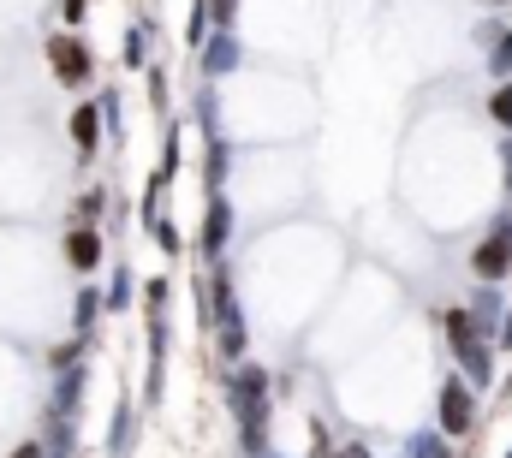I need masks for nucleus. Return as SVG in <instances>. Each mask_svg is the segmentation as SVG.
<instances>
[{"label":"nucleus","mask_w":512,"mask_h":458,"mask_svg":"<svg viewBox=\"0 0 512 458\" xmlns=\"http://www.w3.org/2000/svg\"><path fill=\"white\" fill-rule=\"evenodd\" d=\"M227 417L239 429V458H268V429H274V375L262 363H233L227 369Z\"/></svg>","instance_id":"1"},{"label":"nucleus","mask_w":512,"mask_h":458,"mask_svg":"<svg viewBox=\"0 0 512 458\" xmlns=\"http://www.w3.org/2000/svg\"><path fill=\"white\" fill-rule=\"evenodd\" d=\"M209 334H215V357H227V369L245 363L251 322H245V304H239V286H233V268L227 262L209 268Z\"/></svg>","instance_id":"2"},{"label":"nucleus","mask_w":512,"mask_h":458,"mask_svg":"<svg viewBox=\"0 0 512 458\" xmlns=\"http://www.w3.org/2000/svg\"><path fill=\"white\" fill-rule=\"evenodd\" d=\"M441 334H447V345H453L459 375H465L477 393H489V387H495V345L477 334V322H471L465 304H441Z\"/></svg>","instance_id":"3"},{"label":"nucleus","mask_w":512,"mask_h":458,"mask_svg":"<svg viewBox=\"0 0 512 458\" xmlns=\"http://www.w3.org/2000/svg\"><path fill=\"white\" fill-rule=\"evenodd\" d=\"M42 54H48L54 78H60L66 90L90 96V84H96V48H90L78 30H54V36H42Z\"/></svg>","instance_id":"4"},{"label":"nucleus","mask_w":512,"mask_h":458,"mask_svg":"<svg viewBox=\"0 0 512 458\" xmlns=\"http://www.w3.org/2000/svg\"><path fill=\"white\" fill-rule=\"evenodd\" d=\"M477 399H483V393L453 369V375L441 381V393H435V429H441L447 441H471V435H477V423H483Z\"/></svg>","instance_id":"5"},{"label":"nucleus","mask_w":512,"mask_h":458,"mask_svg":"<svg viewBox=\"0 0 512 458\" xmlns=\"http://www.w3.org/2000/svg\"><path fill=\"white\" fill-rule=\"evenodd\" d=\"M471 280L477 286H507L512 280V209H495L489 232L471 244Z\"/></svg>","instance_id":"6"},{"label":"nucleus","mask_w":512,"mask_h":458,"mask_svg":"<svg viewBox=\"0 0 512 458\" xmlns=\"http://www.w3.org/2000/svg\"><path fill=\"white\" fill-rule=\"evenodd\" d=\"M66 137H72V149H78L84 161L102 155L108 125H102V102H96V96H78V102H72V114H66Z\"/></svg>","instance_id":"7"},{"label":"nucleus","mask_w":512,"mask_h":458,"mask_svg":"<svg viewBox=\"0 0 512 458\" xmlns=\"http://www.w3.org/2000/svg\"><path fill=\"white\" fill-rule=\"evenodd\" d=\"M108 262H114V256H108V238H102V227H72V232H66V268H72V274L96 280Z\"/></svg>","instance_id":"8"},{"label":"nucleus","mask_w":512,"mask_h":458,"mask_svg":"<svg viewBox=\"0 0 512 458\" xmlns=\"http://www.w3.org/2000/svg\"><path fill=\"white\" fill-rule=\"evenodd\" d=\"M197 66H203V78H209V84H227V78L245 66V42H239V30H215V36L203 42Z\"/></svg>","instance_id":"9"},{"label":"nucleus","mask_w":512,"mask_h":458,"mask_svg":"<svg viewBox=\"0 0 512 458\" xmlns=\"http://www.w3.org/2000/svg\"><path fill=\"white\" fill-rule=\"evenodd\" d=\"M227 244H233V203H227V191H221V197H209V209H203V238H197V250H203V262L215 268V262H227Z\"/></svg>","instance_id":"10"},{"label":"nucleus","mask_w":512,"mask_h":458,"mask_svg":"<svg viewBox=\"0 0 512 458\" xmlns=\"http://www.w3.org/2000/svg\"><path fill=\"white\" fill-rule=\"evenodd\" d=\"M84 387H90V363H78V369L54 375V393H48L42 417H48V423H78V399H84Z\"/></svg>","instance_id":"11"},{"label":"nucleus","mask_w":512,"mask_h":458,"mask_svg":"<svg viewBox=\"0 0 512 458\" xmlns=\"http://www.w3.org/2000/svg\"><path fill=\"white\" fill-rule=\"evenodd\" d=\"M137 435H143L137 399L120 387V399H114V417H108V458H131V453H137Z\"/></svg>","instance_id":"12"},{"label":"nucleus","mask_w":512,"mask_h":458,"mask_svg":"<svg viewBox=\"0 0 512 458\" xmlns=\"http://www.w3.org/2000/svg\"><path fill=\"white\" fill-rule=\"evenodd\" d=\"M465 310H471L477 334H483V340L495 345V340H501V322H507V310H512V304H507V292H501V286H477Z\"/></svg>","instance_id":"13"},{"label":"nucleus","mask_w":512,"mask_h":458,"mask_svg":"<svg viewBox=\"0 0 512 458\" xmlns=\"http://www.w3.org/2000/svg\"><path fill=\"white\" fill-rule=\"evenodd\" d=\"M155 36H161V24H155V18L126 24V36H120V66H126V72H149V66H155V60H149Z\"/></svg>","instance_id":"14"},{"label":"nucleus","mask_w":512,"mask_h":458,"mask_svg":"<svg viewBox=\"0 0 512 458\" xmlns=\"http://www.w3.org/2000/svg\"><path fill=\"white\" fill-rule=\"evenodd\" d=\"M102 316H108V298H102V286H96V280H84V286L72 292V334H84V340H96V328H102Z\"/></svg>","instance_id":"15"},{"label":"nucleus","mask_w":512,"mask_h":458,"mask_svg":"<svg viewBox=\"0 0 512 458\" xmlns=\"http://www.w3.org/2000/svg\"><path fill=\"white\" fill-rule=\"evenodd\" d=\"M108 209H114L108 185H90V191H78V197H72V227H102V221H108Z\"/></svg>","instance_id":"16"},{"label":"nucleus","mask_w":512,"mask_h":458,"mask_svg":"<svg viewBox=\"0 0 512 458\" xmlns=\"http://www.w3.org/2000/svg\"><path fill=\"white\" fill-rule=\"evenodd\" d=\"M131 292H137V280H131V262H108V286H102V298H108V316H126V310H131Z\"/></svg>","instance_id":"17"},{"label":"nucleus","mask_w":512,"mask_h":458,"mask_svg":"<svg viewBox=\"0 0 512 458\" xmlns=\"http://www.w3.org/2000/svg\"><path fill=\"white\" fill-rule=\"evenodd\" d=\"M399 458H459V453H453V441H447L441 429H411L405 447H399Z\"/></svg>","instance_id":"18"},{"label":"nucleus","mask_w":512,"mask_h":458,"mask_svg":"<svg viewBox=\"0 0 512 458\" xmlns=\"http://www.w3.org/2000/svg\"><path fill=\"white\" fill-rule=\"evenodd\" d=\"M227 167H233V143L215 137V143H209V161H203V185H209V197L227 191Z\"/></svg>","instance_id":"19"},{"label":"nucleus","mask_w":512,"mask_h":458,"mask_svg":"<svg viewBox=\"0 0 512 458\" xmlns=\"http://www.w3.org/2000/svg\"><path fill=\"white\" fill-rule=\"evenodd\" d=\"M90 345H96V340H84V334H72L66 345H54V351H42V363H48V375H66V369H78V363L90 357Z\"/></svg>","instance_id":"20"},{"label":"nucleus","mask_w":512,"mask_h":458,"mask_svg":"<svg viewBox=\"0 0 512 458\" xmlns=\"http://www.w3.org/2000/svg\"><path fill=\"white\" fill-rule=\"evenodd\" d=\"M483 54H489V78H495V84H512V30L507 24L495 30V42H489Z\"/></svg>","instance_id":"21"},{"label":"nucleus","mask_w":512,"mask_h":458,"mask_svg":"<svg viewBox=\"0 0 512 458\" xmlns=\"http://www.w3.org/2000/svg\"><path fill=\"white\" fill-rule=\"evenodd\" d=\"M155 179L161 185L179 179V119H167V131H161V167H155Z\"/></svg>","instance_id":"22"},{"label":"nucleus","mask_w":512,"mask_h":458,"mask_svg":"<svg viewBox=\"0 0 512 458\" xmlns=\"http://www.w3.org/2000/svg\"><path fill=\"white\" fill-rule=\"evenodd\" d=\"M96 102H102V125H108V137L120 143V137H126V102H120V90L108 84V90H102Z\"/></svg>","instance_id":"23"},{"label":"nucleus","mask_w":512,"mask_h":458,"mask_svg":"<svg viewBox=\"0 0 512 458\" xmlns=\"http://www.w3.org/2000/svg\"><path fill=\"white\" fill-rule=\"evenodd\" d=\"M489 119L512 137V84H495V90H489Z\"/></svg>","instance_id":"24"},{"label":"nucleus","mask_w":512,"mask_h":458,"mask_svg":"<svg viewBox=\"0 0 512 458\" xmlns=\"http://www.w3.org/2000/svg\"><path fill=\"white\" fill-rule=\"evenodd\" d=\"M149 238H155V244H161V250H167V256H185V232L173 227V221H167V215H161V221H155V227H149Z\"/></svg>","instance_id":"25"},{"label":"nucleus","mask_w":512,"mask_h":458,"mask_svg":"<svg viewBox=\"0 0 512 458\" xmlns=\"http://www.w3.org/2000/svg\"><path fill=\"white\" fill-rule=\"evenodd\" d=\"M310 458H340V441L328 435V423H322V417H310Z\"/></svg>","instance_id":"26"},{"label":"nucleus","mask_w":512,"mask_h":458,"mask_svg":"<svg viewBox=\"0 0 512 458\" xmlns=\"http://www.w3.org/2000/svg\"><path fill=\"white\" fill-rule=\"evenodd\" d=\"M167 298H173V286H167L161 274H155V280H143V304H149L143 316H167Z\"/></svg>","instance_id":"27"},{"label":"nucleus","mask_w":512,"mask_h":458,"mask_svg":"<svg viewBox=\"0 0 512 458\" xmlns=\"http://www.w3.org/2000/svg\"><path fill=\"white\" fill-rule=\"evenodd\" d=\"M143 78H149V108H155V114H167V66H149Z\"/></svg>","instance_id":"28"},{"label":"nucleus","mask_w":512,"mask_h":458,"mask_svg":"<svg viewBox=\"0 0 512 458\" xmlns=\"http://www.w3.org/2000/svg\"><path fill=\"white\" fill-rule=\"evenodd\" d=\"M209 12H215V30H233L239 24V0H209Z\"/></svg>","instance_id":"29"},{"label":"nucleus","mask_w":512,"mask_h":458,"mask_svg":"<svg viewBox=\"0 0 512 458\" xmlns=\"http://www.w3.org/2000/svg\"><path fill=\"white\" fill-rule=\"evenodd\" d=\"M84 12H90V0H60V18H66V30H78V24H84Z\"/></svg>","instance_id":"30"},{"label":"nucleus","mask_w":512,"mask_h":458,"mask_svg":"<svg viewBox=\"0 0 512 458\" xmlns=\"http://www.w3.org/2000/svg\"><path fill=\"white\" fill-rule=\"evenodd\" d=\"M6 458H48V447H42V435H30V441H18Z\"/></svg>","instance_id":"31"},{"label":"nucleus","mask_w":512,"mask_h":458,"mask_svg":"<svg viewBox=\"0 0 512 458\" xmlns=\"http://www.w3.org/2000/svg\"><path fill=\"white\" fill-rule=\"evenodd\" d=\"M501 185H507V197H512V137H501Z\"/></svg>","instance_id":"32"},{"label":"nucleus","mask_w":512,"mask_h":458,"mask_svg":"<svg viewBox=\"0 0 512 458\" xmlns=\"http://www.w3.org/2000/svg\"><path fill=\"white\" fill-rule=\"evenodd\" d=\"M489 6H507V0H489Z\"/></svg>","instance_id":"33"},{"label":"nucleus","mask_w":512,"mask_h":458,"mask_svg":"<svg viewBox=\"0 0 512 458\" xmlns=\"http://www.w3.org/2000/svg\"><path fill=\"white\" fill-rule=\"evenodd\" d=\"M507 387H512V369H507Z\"/></svg>","instance_id":"34"},{"label":"nucleus","mask_w":512,"mask_h":458,"mask_svg":"<svg viewBox=\"0 0 512 458\" xmlns=\"http://www.w3.org/2000/svg\"><path fill=\"white\" fill-rule=\"evenodd\" d=\"M501 458H512V447H507V453H501Z\"/></svg>","instance_id":"35"},{"label":"nucleus","mask_w":512,"mask_h":458,"mask_svg":"<svg viewBox=\"0 0 512 458\" xmlns=\"http://www.w3.org/2000/svg\"><path fill=\"white\" fill-rule=\"evenodd\" d=\"M459 458H471V453H459Z\"/></svg>","instance_id":"36"},{"label":"nucleus","mask_w":512,"mask_h":458,"mask_svg":"<svg viewBox=\"0 0 512 458\" xmlns=\"http://www.w3.org/2000/svg\"><path fill=\"white\" fill-rule=\"evenodd\" d=\"M268 458H274V453H268Z\"/></svg>","instance_id":"37"}]
</instances>
